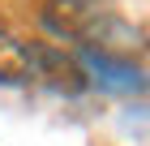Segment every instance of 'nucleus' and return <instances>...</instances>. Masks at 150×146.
<instances>
[{
	"label": "nucleus",
	"mask_w": 150,
	"mask_h": 146,
	"mask_svg": "<svg viewBox=\"0 0 150 146\" xmlns=\"http://www.w3.org/2000/svg\"><path fill=\"white\" fill-rule=\"evenodd\" d=\"M26 56H30V78L47 82L56 95H81L90 86L86 69L77 65V56L64 52L60 43H26Z\"/></svg>",
	"instance_id": "nucleus-1"
},
{
	"label": "nucleus",
	"mask_w": 150,
	"mask_h": 146,
	"mask_svg": "<svg viewBox=\"0 0 150 146\" xmlns=\"http://www.w3.org/2000/svg\"><path fill=\"white\" fill-rule=\"evenodd\" d=\"M99 13H103V4H99V0H43L39 22H43L47 34L69 39V43H81Z\"/></svg>",
	"instance_id": "nucleus-2"
},
{
	"label": "nucleus",
	"mask_w": 150,
	"mask_h": 146,
	"mask_svg": "<svg viewBox=\"0 0 150 146\" xmlns=\"http://www.w3.org/2000/svg\"><path fill=\"white\" fill-rule=\"evenodd\" d=\"M77 65L86 69V78L99 82V86L107 90H125V95H133V90H142L146 82H142V69L133 65V60H107V56H90V52H81Z\"/></svg>",
	"instance_id": "nucleus-3"
},
{
	"label": "nucleus",
	"mask_w": 150,
	"mask_h": 146,
	"mask_svg": "<svg viewBox=\"0 0 150 146\" xmlns=\"http://www.w3.org/2000/svg\"><path fill=\"white\" fill-rule=\"evenodd\" d=\"M30 78V56H26V43L17 34L0 30V86H26Z\"/></svg>",
	"instance_id": "nucleus-4"
}]
</instances>
